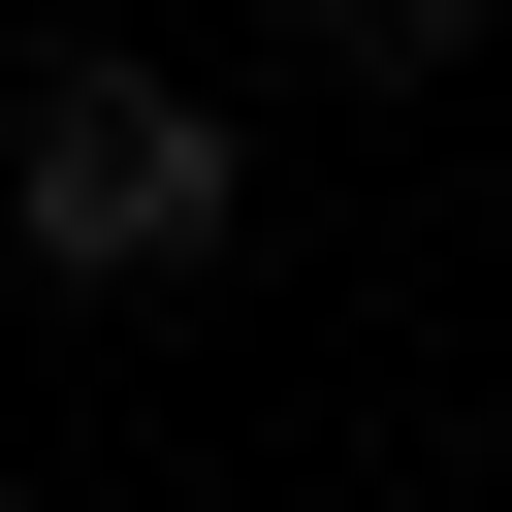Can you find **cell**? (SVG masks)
Masks as SVG:
<instances>
[{"label": "cell", "mask_w": 512, "mask_h": 512, "mask_svg": "<svg viewBox=\"0 0 512 512\" xmlns=\"http://www.w3.org/2000/svg\"><path fill=\"white\" fill-rule=\"evenodd\" d=\"M224 224H256V160H224L192 64H96V32H64V64L0 96V256H32V288H192Z\"/></svg>", "instance_id": "cell-1"}, {"label": "cell", "mask_w": 512, "mask_h": 512, "mask_svg": "<svg viewBox=\"0 0 512 512\" xmlns=\"http://www.w3.org/2000/svg\"><path fill=\"white\" fill-rule=\"evenodd\" d=\"M288 32H320V96H448L480 64V0H288Z\"/></svg>", "instance_id": "cell-2"}, {"label": "cell", "mask_w": 512, "mask_h": 512, "mask_svg": "<svg viewBox=\"0 0 512 512\" xmlns=\"http://www.w3.org/2000/svg\"><path fill=\"white\" fill-rule=\"evenodd\" d=\"M128 512H224V480H128Z\"/></svg>", "instance_id": "cell-3"}, {"label": "cell", "mask_w": 512, "mask_h": 512, "mask_svg": "<svg viewBox=\"0 0 512 512\" xmlns=\"http://www.w3.org/2000/svg\"><path fill=\"white\" fill-rule=\"evenodd\" d=\"M0 512H32V480H0Z\"/></svg>", "instance_id": "cell-4"}]
</instances>
